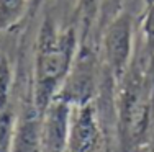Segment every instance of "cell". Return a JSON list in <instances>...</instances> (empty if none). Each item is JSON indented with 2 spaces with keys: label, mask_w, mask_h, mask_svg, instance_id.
Listing matches in <instances>:
<instances>
[{
  "label": "cell",
  "mask_w": 154,
  "mask_h": 152,
  "mask_svg": "<svg viewBox=\"0 0 154 152\" xmlns=\"http://www.w3.org/2000/svg\"><path fill=\"white\" fill-rule=\"evenodd\" d=\"M79 51V36L74 26H59L46 16L36 38L35 75L31 100L41 116L62 88Z\"/></svg>",
  "instance_id": "6da1fadb"
},
{
  "label": "cell",
  "mask_w": 154,
  "mask_h": 152,
  "mask_svg": "<svg viewBox=\"0 0 154 152\" xmlns=\"http://www.w3.org/2000/svg\"><path fill=\"white\" fill-rule=\"evenodd\" d=\"M103 59L108 72L116 84L122 82L130 69L133 48V23L128 13L115 15L108 21L102 36Z\"/></svg>",
  "instance_id": "7a4b0ae2"
},
{
  "label": "cell",
  "mask_w": 154,
  "mask_h": 152,
  "mask_svg": "<svg viewBox=\"0 0 154 152\" xmlns=\"http://www.w3.org/2000/svg\"><path fill=\"white\" fill-rule=\"evenodd\" d=\"M102 144V128L94 100L72 105L66 152H98Z\"/></svg>",
  "instance_id": "3957f363"
},
{
  "label": "cell",
  "mask_w": 154,
  "mask_h": 152,
  "mask_svg": "<svg viewBox=\"0 0 154 152\" xmlns=\"http://www.w3.org/2000/svg\"><path fill=\"white\" fill-rule=\"evenodd\" d=\"M72 105L67 100L56 97L41 115L39 144L41 152H66Z\"/></svg>",
  "instance_id": "277c9868"
},
{
  "label": "cell",
  "mask_w": 154,
  "mask_h": 152,
  "mask_svg": "<svg viewBox=\"0 0 154 152\" xmlns=\"http://www.w3.org/2000/svg\"><path fill=\"white\" fill-rule=\"evenodd\" d=\"M30 10L28 0H0V31L17 26Z\"/></svg>",
  "instance_id": "5b68a950"
},
{
  "label": "cell",
  "mask_w": 154,
  "mask_h": 152,
  "mask_svg": "<svg viewBox=\"0 0 154 152\" xmlns=\"http://www.w3.org/2000/svg\"><path fill=\"white\" fill-rule=\"evenodd\" d=\"M13 74L10 61L5 54L0 52V111L10 108V95H12Z\"/></svg>",
  "instance_id": "8992f818"
},
{
  "label": "cell",
  "mask_w": 154,
  "mask_h": 152,
  "mask_svg": "<svg viewBox=\"0 0 154 152\" xmlns=\"http://www.w3.org/2000/svg\"><path fill=\"white\" fill-rule=\"evenodd\" d=\"M15 115L13 111H0V152H12L13 133H15Z\"/></svg>",
  "instance_id": "52a82bcc"
},
{
  "label": "cell",
  "mask_w": 154,
  "mask_h": 152,
  "mask_svg": "<svg viewBox=\"0 0 154 152\" xmlns=\"http://www.w3.org/2000/svg\"><path fill=\"white\" fill-rule=\"evenodd\" d=\"M141 30L146 39V49L149 51V56L154 57V3H149L146 8Z\"/></svg>",
  "instance_id": "ba28073f"
},
{
  "label": "cell",
  "mask_w": 154,
  "mask_h": 152,
  "mask_svg": "<svg viewBox=\"0 0 154 152\" xmlns=\"http://www.w3.org/2000/svg\"><path fill=\"white\" fill-rule=\"evenodd\" d=\"M38 3H41V0H31V3H30V10H35Z\"/></svg>",
  "instance_id": "9c48e42d"
},
{
  "label": "cell",
  "mask_w": 154,
  "mask_h": 152,
  "mask_svg": "<svg viewBox=\"0 0 154 152\" xmlns=\"http://www.w3.org/2000/svg\"><path fill=\"white\" fill-rule=\"evenodd\" d=\"M149 152H154V147H152V149H151V151H149Z\"/></svg>",
  "instance_id": "30bf717a"
}]
</instances>
